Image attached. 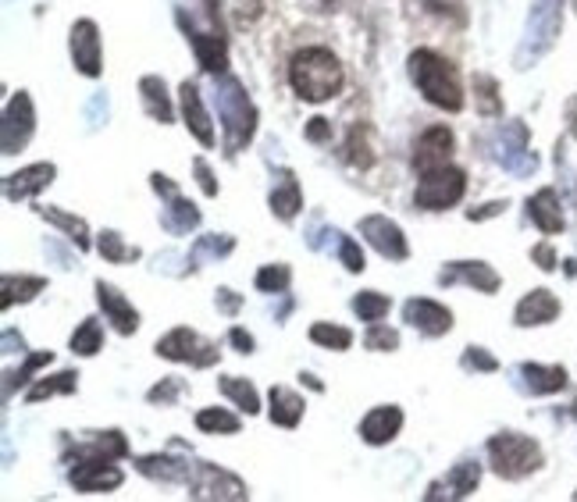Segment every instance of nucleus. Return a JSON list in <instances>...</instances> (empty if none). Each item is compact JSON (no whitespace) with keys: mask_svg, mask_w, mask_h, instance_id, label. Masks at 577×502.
<instances>
[{"mask_svg":"<svg viewBox=\"0 0 577 502\" xmlns=\"http://www.w3.org/2000/svg\"><path fill=\"white\" fill-rule=\"evenodd\" d=\"M346 161H350L353 168H360V171H367L374 164L371 125H357V129L350 132V139H346Z\"/></svg>","mask_w":577,"mask_h":502,"instance_id":"obj_39","label":"nucleus"},{"mask_svg":"<svg viewBox=\"0 0 577 502\" xmlns=\"http://www.w3.org/2000/svg\"><path fill=\"white\" fill-rule=\"evenodd\" d=\"M193 171H196V179H200V189H204L207 196H218V182H214V175H211V168H207L204 157H196Z\"/></svg>","mask_w":577,"mask_h":502,"instance_id":"obj_51","label":"nucleus"},{"mask_svg":"<svg viewBox=\"0 0 577 502\" xmlns=\"http://www.w3.org/2000/svg\"><path fill=\"white\" fill-rule=\"evenodd\" d=\"M342 65L339 57L325 47H307L293 57V65H289V86L296 90V97L307 100V104H325L332 100L335 93L342 90Z\"/></svg>","mask_w":577,"mask_h":502,"instance_id":"obj_1","label":"nucleus"},{"mask_svg":"<svg viewBox=\"0 0 577 502\" xmlns=\"http://www.w3.org/2000/svg\"><path fill=\"white\" fill-rule=\"evenodd\" d=\"M0 289H4V296H0V307L11 310L15 303L36 300V296L47 289V278H40V275H4Z\"/></svg>","mask_w":577,"mask_h":502,"instance_id":"obj_30","label":"nucleus"},{"mask_svg":"<svg viewBox=\"0 0 577 502\" xmlns=\"http://www.w3.org/2000/svg\"><path fill=\"white\" fill-rule=\"evenodd\" d=\"M574 413H577V406H574Z\"/></svg>","mask_w":577,"mask_h":502,"instance_id":"obj_61","label":"nucleus"},{"mask_svg":"<svg viewBox=\"0 0 577 502\" xmlns=\"http://www.w3.org/2000/svg\"><path fill=\"white\" fill-rule=\"evenodd\" d=\"M560 29H563V0H535L528 18V36H524V47L517 54V68H528V61L542 57L556 43Z\"/></svg>","mask_w":577,"mask_h":502,"instance_id":"obj_5","label":"nucleus"},{"mask_svg":"<svg viewBox=\"0 0 577 502\" xmlns=\"http://www.w3.org/2000/svg\"><path fill=\"white\" fill-rule=\"evenodd\" d=\"M524 389L531 396H553V392L567 389V371L563 367H542V364H524Z\"/></svg>","mask_w":577,"mask_h":502,"instance_id":"obj_28","label":"nucleus"},{"mask_svg":"<svg viewBox=\"0 0 577 502\" xmlns=\"http://www.w3.org/2000/svg\"><path fill=\"white\" fill-rule=\"evenodd\" d=\"M122 481L125 474L111 460H75V467L68 470V485L86 495L114 492V488H122Z\"/></svg>","mask_w":577,"mask_h":502,"instance_id":"obj_11","label":"nucleus"},{"mask_svg":"<svg viewBox=\"0 0 577 502\" xmlns=\"http://www.w3.org/2000/svg\"><path fill=\"white\" fill-rule=\"evenodd\" d=\"M157 357L175 360V364H189V367H214L221 360L218 342L204 339L193 328H171L164 339H157Z\"/></svg>","mask_w":577,"mask_h":502,"instance_id":"obj_7","label":"nucleus"},{"mask_svg":"<svg viewBox=\"0 0 577 502\" xmlns=\"http://www.w3.org/2000/svg\"><path fill=\"white\" fill-rule=\"evenodd\" d=\"M453 146H456V139L446 125H431V129H424L414 143V168L421 171V175L424 171L446 168L449 157H453Z\"/></svg>","mask_w":577,"mask_h":502,"instance_id":"obj_14","label":"nucleus"},{"mask_svg":"<svg viewBox=\"0 0 577 502\" xmlns=\"http://www.w3.org/2000/svg\"><path fill=\"white\" fill-rule=\"evenodd\" d=\"M214 104H218L221 125H225V146L228 154H239L257 132V107L250 104L246 90L232 75H221L218 90H214Z\"/></svg>","mask_w":577,"mask_h":502,"instance_id":"obj_3","label":"nucleus"},{"mask_svg":"<svg viewBox=\"0 0 577 502\" xmlns=\"http://www.w3.org/2000/svg\"><path fill=\"white\" fill-rule=\"evenodd\" d=\"M310 342L325 349H335V353H346L353 346V332L350 328H342V324H328V321H317L310 324Z\"/></svg>","mask_w":577,"mask_h":502,"instance_id":"obj_40","label":"nucleus"},{"mask_svg":"<svg viewBox=\"0 0 577 502\" xmlns=\"http://www.w3.org/2000/svg\"><path fill=\"white\" fill-rule=\"evenodd\" d=\"M410 79L421 90L428 104L442 107V111H460L464 107V86H460V72L449 57L435 54V50L421 47L410 54Z\"/></svg>","mask_w":577,"mask_h":502,"instance_id":"obj_2","label":"nucleus"},{"mask_svg":"<svg viewBox=\"0 0 577 502\" xmlns=\"http://www.w3.org/2000/svg\"><path fill=\"white\" fill-rule=\"evenodd\" d=\"M218 389L225 392L232 403L239 406V410L246 413H261V396H257V389H253L246 378H236V374H228V378L218 381Z\"/></svg>","mask_w":577,"mask_h":502,"instance_id":"obj_37","label":"nucleus"},{"mask_svg":"<svg viewBox=\"0 0 577 502\" xmlns=\"http://www.w3.org/2000/svg\"><path fill=\"white\" fill-rule=\"evenodd\" d=\"M50 360H54V353H50V349H43V353H29V357H25V364L18 367V371H8L4 374V403H8L11 396H15V389H22L25 381H33V374L40 371V367H50Z\"/></svg>","mask_w":577,"mask_h":502,"instance_id":"obj_38","label":"nucleus"},{"mask_svg":"<svg viewBox=\"0 0 577 502\" xmlns=\"http://www.w3.org/2000/svg\"><path fill=\"white\" fill-rule=\"evenodd\" d=\"M97 250H100V257L107 260V264H129V260H139V250L136 246H129L122 239L118 232H100V239H97Z\"/></svg>","mask_w":577,"mask_h":502,"instance_id":"obj_43","label":"nucleus"},{"mask_svg":"<svg viewBox=\"0 0 577 502\" xmlns=\"http://www.w3.org/2000/svg\"><path fill=\"white\" fill-rule=\"evenodd\" d=\"M179 104H182V118H186V129L193 132V136L200 139V143H204V146H214L211 114H207L204 97H200V90H196V82H182Z\"/></svg>","mask_w":577,"mask_h":502,"instance_id":"obj_19","label":"nucleus"},{"mask_svg":"<svg viewBox=\"0 0 577 502\" xmlns=\"http://www.w3.org/2000/svg\"><path fill=\"white\" fill-rule=\"evenodd\" d=\"M68 47H72V61H75V68H79L82 75H90V79H97V75L104 72V47H100L97 22H90V18H82V22H75V25H72V40H68Z\"/></svg>","mask_w":577,"mask_h":502,"instance_id":"obj_12","label":"nucleus"},{"mask_svg":"<svg viewBox=\"0 0 577 502\" xmlns=\"http://www.w3.org/2000/svg\"><path fill=\"white\" fill-rule=\"evenodd\" d=\"M122 460L129 456V442H125L122 431H100L93 442H75L68 449V460Z\"/></svg>","mask_w":577,"mask_h":502,"instance_id":"obj_25","label":"nucleus"},{"mask_svg":"<svg viewBox=\"0 0 577 502\" xmlns=\"http://www.w3.org/2000/svg\"><path fill=\"white\" fill-rule=\"evenodd\" d=\"M570 4H574V11H577V0H570Z\"/></svg>","mask_w":577,"mask_h":502,"instance_id":"obj_60","label":"nucleus"},{"mask_svg":"<svg viewBox=\"0 0 577 502\" xmlns=\"http://www.w3.org/2000/svg\"><path fill=\"white\" fill-rule=\"evenodd\" d=\"M54 175H57L54 164H29V168L15 171V175L4 179V196H8L11 203L25 200V196H36L54 182Z\"/></svg>","mask_w":577,"mask_h":502,"instance_id":"obj_21","label":"nucleus"},{"mask_svg":"<svg viewBox=\"0 0 577 502\" xmlns=\"http://www.w3.org/2000/svg\"><path fill=\"white\" fill-rule=\"evenodd\" d=\"M531 260H535L542 271H556V253H553V246H549V243H538L535 250H531Z\"/></svg>","mask_w":577,"mask_h":502,"instance_id":"obj_53","label":"nucleus"},{"mask_svg":"<svg viewBox=\"0 0 577 502\" xmlns=\"http://www.w3.org/2000/svg\"><path fill=\"white\" fill-rule=\"evenodd\" d=\"M528 214L545 235L563 232V207H560L556 189H538V193L531 196V203H528Z\"/></svg>","mask_w":577,"mask_h":502,"instance_id":"obj_27","label":"nucleus"},{"mask_svg":"<svg viewBox=\"0 0 577 502\" xmlns=\"http://www.w3.org/2000/svg\"><path fill=\"white\" fill-rule=\"evenodd\" d=\"M460 364L467 367V371H485V374H492V371H499V360L488 353V349H481V346H471L464 353V360Z\"/></svg>","mask_w":577,"mask_h":502,"instance_id":"obj_49","label":"nucleus"},{"mask_svg":"<svg viewBox=\"0 0 577 502\" xmlns=\"http://www.w3.org/2000/svg\"><path fill=\"white\" fill-rule=\"evenodd\" d=\"M139 93H143V107H147V114L154 118V122L168 125L171 118H175V111H171V100H168V90H164V79H157V75H147V79L139 82Z\"/></svg>","mask_w":577,"mask_h":502,"instance_id":"obj_32","label":"nucleus"},{"mask_svg":"<svg viewBox=\"0 0 577 502\" xmlns=\"http://www.w3.org/2000/svg\"><path fill=\"white\" fill-rule=\"evenodd\" d=\"M439 282L442 285L464 282V285H474L478 292H496L499 285H503V278L488 268L485 260H456V264H449V268L442 271Z\"/></svg>","mask_w":577,"mask_h":502,"instance_id":"obj_20","label":"nucleus"},{"mask_svg":"<svg viewBox=\"0 0 577 502\" xmlns=\"http://www.w3.org/2000/svg\"><path fill=\"white\" fill-rule=\"evenodd\" d=\"M214 303H218V310H221L225 317H236L239 310H243V296H239V292H232V289H218Z\"/></svg>","mask_w":577,"mask_h":502,"instance_id":"obj_50","label":"nucleus"},{"mask_svg":"<svg viewBox=\"0 0 577 502\" xmlns=\"http://www.w3.org/2000/svg\"><path fill=\"white\" fill-rule=\"evenodd\" d=\"M513 317H517V324L521 328H535V324H549L560 317V300H556L549 289H531L528 296H524L521 303H517V310H513Z\"/></svg>","mask_w":577,"mask_h":502,"instance_id":"obj_22","label":"nucleus"},{"mask_svg":"<svg viewBox=\"0 0 577 502\" xmlns=\"http://www.w3.org/2000/svg\"><path fill=\"white\" fill-rule=\"evenodd\" d=\"M403 321H407L410 328H417L421 335H428V339H439V335H446L449 328H453V314L435 300H407Z\"/></svg>","mask_w":577,"mask_h":502,"instance_id":"obj_15","label":"nucleus"},{"mask_svg":"<svg viewBox=\"0 0 577 502\" xmlns=\"http://www.w3.org/2000/svg\"><path fill=\"white\" fill-rule=\"evenodd\" d=\"M150 186H154L157 193L164 196V200H171V196H179V186H175V182H171L168 175H161V171H154V175H150Z\"/></svg>","mask_w":577,"mask_h":502,"instance_id":"obj_55","label":"nucleus"},{"mask_svg":"<svg viewBox=\"0 0 577 502\" xmlns=\"http://www.w3.org/2000/svg\"><path fill=\"white\" fill-rule=\"evenodd\" d=\"M360 235H364L367 243L382 253L385 260H396L399 264V260L410 257V246H407L403 228H399L392 218H385V214H367V218H360Z\"/></svg>","mask_w":577,"mask_h":502,"instance_id":"obj_10","label":"nucleus"},{"mask_svg":"<svg viewBox=\"0 0 577 502\" xmlns=\"http://www.w3.org/2000/svg\"><path fill=\"white\" fill-rule=\"evenodd\" d=\"M268 203H271V214H275L278 221H293L296 214L303 211V189H300V182H296L293 171H278Z\"/></svg>","mask_w":577,"mask_h":502,"instance_id":"obj_23","label":"nucleus"},{"mask_svg":"<svg viewBox=\"0 0 577 502\" xmlns=\"http://www.w3.org/2000/svg\"><path fill=\"white\" fill-rule=\"evenodd\" d=\"M467 193V175L453 164L446 168H435V171H424L421 182H417V193L414 203L421 211H449L456 203L464 200Z\"/></svg>","mask_w":577,"mask_h":502,"instance_id":"obj_6","label":"nucleus"},{"mask_svg":"<svg viewBox=\"0 0 577 502\" xmlns=\"http://www.w3.org/2000/svg\"><path fill=\"white\" fill-rule=\"evenodd\" d=\"M182 392H186V381L182 378H164L161 385H154V389L147 392V403H161V406H171L175 403V399L182 396Z\"/></svg>","mask_w":577,"mask_h":502,"instance_id":"obj_48","label":"nucleus"},{"mask_svg":"<svg viewBox=\"0 0 577 502\" xmlns=\"http://www.w3.org/2000/svg\"><path fill=\"white\" fill-rule=\"evenodd\" d=\"M97 303L104 310V321L114 324V332L118 335H136L139 328V314L129 300H125L122 292L114 289L111 282H97Z\"/></svg>","mask_w":577,"mask_h":502,"instance_id":"obj_16","label":"nucleus"},{"mask_svg":"<svg viewBox=\"0 0 577 502\" xmlns=\"http://www.w3.org/2000/svg\"><path fill=\"white\" fill-rule=\"evenodd\" d=\"M4 346H8L4 353H11V346H15V332H4ZM18 349L25 353V342H22V339H18Z\"/></svg>","mask_w":577,"mask_h":502,"instance_id":"obj_58","label":"nucleus"},{"mask_svg":"<svg viewBox=\"0 0 577 502\" xmlns=\"http://www.w3.org/2000/svg\"><path fill=\"white\" fill-rule=\"evenodd\" d=\"M271 421L278 424V428H296V424L303 421V396L293 389H285V385H275L271 389Z\"/></svg>","mask_w":577,"mask_h":502,"instance_id":"obj_29","label":"nucleus"},{"mask_svg":"<svg viewBox=\"0 0 577 502\" xmlns=\"http://www.w3.org/2000/svg\"><path fill=\"white\" fill-rule=\"evenodd\" d=\"M496 161L503 164L510 175H531L538 168L535 154L528 150V129L521 122H510L499 132V154Z\"/></svg>","mask_w":577,"mask_h":502,"instance_id":"obj_13","label":"nucleus"},{"mask_svg":"<svg viewBox=\"0 0 577 502\" xmlns=\"http://www.w3.org/2000/svg\"><path fill=\"white\" fill-rule=\"evenodd\" d=\"M300 378H303V385H310L314 392H325V385H321V381H317L314 374H300Z\"/></svg>","mask_w":577,"mask_h":502,"instance_id":"obj_59","label":"nucleus"},{"mask_svg":"<svg viewBox=\"0 0 577 502\" xmlns=\"http://www.w3.org/2000/svg\"><path fill=\"white\" fill-rule=\"evenodd\" d=\"M161 225L168 228L171 235H189L196 225H200V211H196V203L186 200V196H171L168 207L161 214Z\"/></svg>","mask_w":577,"mask_h":502,"instance_id":"obj_31","label":"nucleus"},{"mask_svg":"<svg viewBox=\"0 0 577 502\" xmlns=\"http://www.w3.org/2000/svg\"><path fill=\"white\" fill-rule=\"evenodd\" d=\"M228 339H232V346H236L239 353H246V357H250L253 349H257V342H253V335L246 332V328H232V332H228Z\"/></svg>","mask_w":577,"mask_h":502,"instance_id":"obj_54","label":"nucleus"},{"mask_svg":"<svg viewBox=\"0 0 577 502\" xmlns=\"http://www.w3.org/2000/svg\"><path fill=\"white\" fill-rule=\"evenodd\" d=\"M100 349H104V328L97 317H86L72 332V353L75 357H97Z\"/></svg>","mask_w":577,"mask_h":502,"instance_id":"obj_36","label":"nucleus"},{"mask_svg":"<svg viewBox=\"0 0 577 502\" xmlns=\"http://www.w3.org/2000/svg\"><path fill=\"white\" fill-rule=\"evenodd\" d=\"M389 307H392V300L382 296V292H357V296H353V314L367 324L382 321V317L389 314Z\"/></svg>","mask_w":577,"mask_h":502,"instance_id":"obj_44","label":"nucleus"},{"mask_svg":"<svg viewBox=\"0 0 577 502\" xmlns=\"http://www.w3.org/2000/svg\"><path fill=\"white\" fill-rule=\"evenodd\" d=\"M399 428H403V410L399 406H374L360 421V438L367 446H389L392 438L399 435Z\"/></svg>","mask_w":577,"mask_h":502,"instance_id":"obj_17","label":"nucleus"},{"mask_svg":"<svg viewBox=\"0 0 577 502\" xmlns=\"http://www.w3.org/2000/svg\"><path fill=\"white\" fill-rule=\"evenodd\" d=\"M79 389V374L75 371H61V374H50V378H40L29 389V403H43V399H50V396H72V392Z\"/></svg>","mask_w":577,"mask_h":502,"instance_id":"obj_35","label":"nucleus"},{"mask_svg":"<svg viewBox=\"0 0 577 502\" xmlns=\"http://www.w3.org/2000/svg\"><path fill=\"white\" fill-rule=\"evenodd\" d=\"M488 460L492 470L506 481H521L528 478L531 470L542 467V449H538L535 438L517 435V431H503V435L488 438Z\"/></svg>","mask_w":577,"mask_h":502,"instance_id":"obj_4","label":"nucleus"},{"mask_svg":"<svg viewBox=\"0 0 577 502\" xmlns=\"http://www.w3.org/2000/svg\"><path fill=\"white\" fill-rule=\"evenodd\" d=\"M364 346L374 349V353H392V349H399V332H396V328H385V324L374 321L371 332L364 335Z\"/></svg>","mask_w":577,"mask_h":502,"instance_id":"obj_47","label":"nucleus"},{"mask_svg":"<svg viewBox=\"0 0 577 502\" xmlns=\"http://www.w3.org/2000/svg\"><path fill=\"white\" fill-rule=\"evenodd\" d=\"M196 428L207 431V435H236L239 417L236 413L221 410V406H207V410L196 413Z\"/></svg>","mask_w":577,"mask_h":502,"instance_id":"obj_41","label":"nucleus"},{"mask_svg":"<svg viewBox=\"0 0 577 502\" xmlns=\"http://www.w3.org/2000/svg\"><path fill=\"white\" fill-rule=\"evenodd\" d=\"M289 282H293V271L285 268V264H268V268L257 271V289L261 292H285L289 289Z\"/></svg>","mask_w":577,"mask_h":502,"instance_id":"obj_46","label":"nucleus"},{"mask_svg":"<svg viewBox=\"0 0 577 502\" xmlns=\"http://www.w3.org/2000/svg\"><path fill=\"white\" fill-rule=\"evenodd\" d=\"M307 139L310 143H325V139H332V122H328V118H310Z\"/></svg>","mask_w":577,"mask_h":502,"instance_id":"obj_52","label":"nucleus"},{"mask_svg":"<svg viewBox=\"0 0 577 502\" xmlns=\"http://www.w3.org/2000/svg\"><path fill=\"white\" fill-rule=\"evenodd\" d=\"M236 250V239L232 235H200L189 250V268H200L204 260H218V257H228V253Z\"/></svg>","mask_w":577,"mask_h":502,"instance_id":"obj_34","label":"nucleus"},{"mask_svg":"<svg viewBox=\"0 0 577 502\" xmlns=\"http://www.w3.org/2000/svg\"><path fill=\"white\" fill-rule=\"evenodd\" d=\"M33 129H36V111H33V100L29 93L18 90L15 97L8 100L4 107V129H0V146H4V154H18L29 139H33Z\"/></svg>","mask_w":577,"mask_h":502,"instance_id":"obj_9","label":"nucleus"},{"mask_svg":"<svg viewBox=\"0 0 577 502\" xmlns=\"http://www.w3.org/2000/svg\"><path fill=\"white\" fill-rule=\"evenodd\" d=\"M136 470L143 474V478L164 481V485H189V478H193V463H189V460H175V456H168V453L139 456Z\"/></svg>","mask_w":577,"mask_h":502,"instance_id":"obj_18","label":"nucleus"},{"mask_svg":"<svg viewBox=\"0 0 577 502\" xmlns=\"http://www.w3.org/2000/svg\"><path fill=\"white\" fill-rule=\"evenodd\" d=\"M332 243H335V250H339L342 268L350 271V275H360V271L367 268L364 250H360L357 239H350V235H342V232H335V228H332Z\"/></svg>","mask_w":577,"mask_h":502,"instance_id":"obj_45","label":"nucleus"},{"mask_svg":"<svg viewBox=\"0 0 577 502\" xmlns=\"http://www.w3.org/2000/svg\"><path fill=\"white\" fill-rule=\"evenodd\" d=\"M506 211V203L496 200V203H485V207H478V211H467V218L471 221H485V218H496V214Z\"/></svg>","mask_w":577,"mask_h":502,"instance_id":"obj_56","label":"nucleus"},{"mask_svg":"<svg viewBox=\"0 0 577 502\" xmlns=\"http://www.w3.org/2000/svg\"><path fill=\"white\" fill-rule=\"evenodd\" d=\"M36 214L40 218H47L50 225H57L61 232L72 239L79 250H90V225L82 218H75V214H68V211H61V207H36Z\"/></svg>","mask_w":577,"mask_h":502,"instance_id":"obj_33","label":"nucleus"},{"mask_svg":"<svg viewBox=\"0 0 577 502\" xmlns=\"http://www.w3.org/2000/svg\"><path fill=\"white\" fill-rule=\"evenodd\" d=\"M189 499H250L246 481L236 474L214 467V463H193V478H189Z\"/></svg>","mask_w":577,"mask_h":502,"instance_id":"obj_8","label":"nucleus"},{"mask_svg":"<svg viewBox=\"0 0 577 502\" xmlns=\"http://www.w3.org/2000/svg\"><path fill=\"white\" fill-rule=\"evenodd\" d=\"M478 481H481V467H478V463H471V460H464V463H456V467L449 470L446 481L431 485L424 499H442V495H449V499H467V495L478 488Z\"/></svg>","mask_w":577,"mask_h":502,"instance_id":"obj_24","label":"nucleus"},{"mask_svg":"<svg viewBox=\"0 0 577 502\" xmlns=\"http://www.w3.org/2000/svg\"><path fill=\"white\" fill-rule=\"evenodd\" d=\"M189 43H193L196 61H200V68H204V72L225 75L228 47H225V40H221L218 33H193V29H189Z\"/></svg>","mask_w":577,"mask_h":502,"instance_id":"obj_26","label":"nucleus"},{"mask_svg":"<svg viewBox=\"0 0 577 502\" xmlns=\"http://www.w3.org/2000/svg\"><path fill=\"white\" fill-rule=\"evenodd\" d=\"M474 104L485 118L503 114V97H499V86L492 75H474Z\"/></svg>","mask_w":577,"mask_h":502,"instance_id":"obj_42","label":"nucleus"},{"mask_svg":"<svg viewBox=\"0 0 577 502\" xmlns=\"http://www.w3.org/2000/svg\"><path fill=\"white\" fill-rule=\"evenodd\" d=\"M567 122H570V132H574V136H577V97L567 104Z\"/></svg>","mask_w":577,"mask_h":502,"instance_id":"obj_57","label":"nucleus"}]
</instances>
